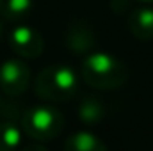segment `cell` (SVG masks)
<instances>
[{
  "instance_id": "4fadbf2b",
  "label": "cell",
  "mask_w": 153,
  "mask_h": 151,
  "mask_svg": "<svg viewBox=\"0 0 153 151\" xmlns=\"http://www.w3.org/2000/svg\"><path fill=\"white\" fill-rule=\"evenodd\" d=\"M22 151H48L41 142H32V144H27Z\"/></svg>"
},
{
  "instance_id": "5bb4252c",
  "label": "cell",
  "mask_w": 153,
  "mask_h": 151,
  "mask_svg": "<svg viewBox=\"0 0 153 151\" xmlns=\"http://www.w3.org/2000/svg\"><path fill=\"white\" fill-rule=\"evenodd\" d=\"M4 34H5V29H4V21L0 20V43H2V39H4Z\"/></svg>"
},
{
  "instance_id": "7a4b0ae2",
  "label": "cell",
  "mask_w": 153,
  "mask_h": 151,
  "mask_svg": "<svg viewBox=\"0 0 153 151\" xmlns=\"http://www.w3.org/2000/svg\"><path fill=\"white\" fill-rule=\"evenodd\" d=\"M78 91V76L68 66H48L34 80L36 96L46 101H68Z\"/></svg>"
},
{
  "instance_id": "7c38bea8",
  "label": "cell",
  "mask_w": 153,
  "mask_h": 151,
  "mask_svg": "<svg viewBox=\"0 0 153 151\" xmlns=\"http://www.w3.org/2000/svg\"><path fill=\"white\" fill-rule=\"evenodd\" d=\"M111 7L117 14H123L130 7V0H111Z\"/></svg>"
},
{
  "instance_id": "9a60e30c",
  "label": "cell",
  "mask_w": 153,
  "mask_h": 151,
  "mask_svg": "<svg viewBox=\"0 0 153 151\" xmlns=\"http://www.w3.org/2000/svg\"><path fill=\"white\" fill-rule=\"evenodd\" d=\"M137 2H143V4H153V0H137Z\"/></svg>"
},
{
  "instance_id": "3957f363",
  "label": "cell",
  "mask_w": 153,
  "mask_h": 151,
  "mask_svg": "<svg viewBox=\"0 0 153 151\" xmlns=\"http://www.w3.org/2000/svg\"><path fill=\"white\" fill-rule=\"evenodd\" d=\"M62 126H64L62 114L48 105L32 107V109L25 110L23 117H22L23 132L36 142H45V141L57 137L62 132Z\"/></svg>"
},
{
  "instance_id": "8992f818",
  "label": "cell",
  "mask_w": 153,
  "mask_h": 151,
  "mask_svg": "<svg viewBox=\"0 0 153 151\" xmlns=\"http://www.w3.org/2000/svg\"><path fill=\"white\" fill-rule=\"evenodd\" d=\"M94 32L93 29L84 23V21H73L68 25L66 34H64V43L66 46L76 53V55H89V52L94 46Z\"/></svg>"
},
{
  "instance_id": "5b68a950",
  "label": "cell",
  "mask_w": 153,
  "mask_h": 151,
  "mask_svg": "<svg viewBox=\"0 0 153 151\" xmlns=\"http://www.w3.org/2000/svg\"><path fill=\"white\" fill-rule=\"evenodd\" d=\"M9 43L14 53L23 59H36L43 52V38L32 27H16L9 36Z\"/></svg>"
},
{
  "instance_id": "9c48e42d",
  "label": "cell",
  "mask_w": 153,
  "mask_h": 151,
  "mask_svg": "<svg viewBox=\"0 0 153 151\" xmlns=\"http://www.w3.org/2000/svg\"><path fill=\"white\" fill-rule=\"evenodd\" d=\"M105 117L103 103L94 96H85L78 103V119L85 124H96Z\"/></svg>"
},
{
  "instance_id": "8fae6325",
  "label": "cell",
  "mask_w": 153,
  "mask_h": 151,
  "mask_svg": "<svg viewBox=\"0 0 153 151\" xmlns=\"http://www.w3.org/2000/svg\"><path fill=\"white\" fill-rule=\"evenodd\" d=\"M20 142H22L20 128L11 121L0 123V151H14L20 146Z\"/></svg>"
},
{
  "instance_id": "ba28073f",
  "label": "cell",
  "mask_w": 153,
  "mask_h": 151,
  "mask_svg": "<svg viewBox=\"0 0 153 151\" xmlns=\"http://www.w3.org/2000/svg\"><path fill=\"white\" fill-rule=\"evenodd\" d=\"M64 151H107V146L89 132H76L66 139Z\"/></svg>"
},
{
  "instance_id": "277c9868",
  "label": "cell",
  "mask_w": 153,
  "mask_h": 151,
  "mask_svg": "<svg viewBox=\"0 0 153 151\" xmlns=\"http://www.w3.org/2000/svg\"><path fill=\"white\" fill-rule=\"evenodd\" d=\"M30 84V70L22 59H9L0 66V91L9 98L22 96Z\"/></svg>"
},
{
  "instance_id": "52a82bcc",
  "label": "cell",
  "mask_w": 153,
  "mask_h": 151,
  "mask_svg": "<svg viewBox=\"0 0 153 151\" xmlns=\"http://www.w3.org/2000/svg\"><path fill=\"white\" fill-rule=\"evenodd\" d=\"M128 29L132 36L141 41H152L153 39V9L141 7L130 13L128 16Z\"/></svg>"
},
{
  "instance_id": "2e32d148",
  "label": "cell",
  "mask_w": 153,
  "mask_h": 151,
  "mask_svg": "<svg viewBox=\"0 0 153 151\" xmlns=\"http://www.w3.org/2000/svg\"><path fill=\"white\" fill-rule=\"evenodd\" d=\"M0 103H2V98H0Z\"/></svg>"
},
{
  "instance_id": "30bf717a",
  "label": "cell",
  "mask_w": 153,
  "mask_h": 151,
  "mask_svg": "<svg viewBox=\"0 0 153 151\" xmlns=\"http://www.w3.org/2000/svg\"><path fill=\"white\" fill-rule=\"evenodd\" d=\"M32 7V0H0V16L4 20H23Z\"/></svg>"
},
{
  "instance_id": "6da1fadb",
  "label": "cell",
  "mask_w": 153,
  "mask_h": 151,
  "mask_svg": "<svg viewBox=\"0 0 153 151\" xmlns=\"http://www.w3.org/2000/svg\"><path fill=\"white\" fill-rule=\"evenodd\" d=\"M82 78L87 85L100 91L119 89L128 80L126 66L109 53H89L82 61Z\"/></svg>"
}]
</instances>
